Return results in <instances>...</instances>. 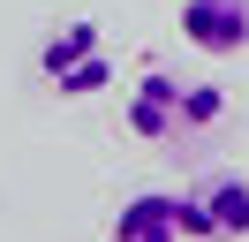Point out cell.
Returning <instances> with one entry per match:
<instances>
[{
    "label": "cell",
    "mask_w": 249,
    "mask_h": 242,
    "mask_svg": "<svg viewBox=\"0 0 249 242\" xmlns=\"http://www.w3.org/2000/svg\"><path fill=\"white\" fill-rule=\"evenodd\" d=\"M106 242H189V235H181V204H174V189H136L121 212H113Z\"/></svg>",
    "instance_id": "obj_5"
},
{
    "label": "cell",
    "mask_w": 249,
    "mask_h": 242,
    "mask_svg": "<svg viewBox=\"0 0 249 242\" xmlns=\"http://www.w3.org/2000/svg\"><path fill=\"white\" fill-rule=\"evenodd\" d=\"M227 121V91L219 83H181L166 68H143L128 91V136L143 144H196Z\"/></svg>",
    "instance_id": "obj_1"
},
{
    "label": "cell",
    "mask_w": 249,
    "mask_h": 242,
    "mask_svg": "<svg viewBox=\"0 0 249 242\" xmlns=\"http://www.w3.org/2000/svg\"><path fill=\"white\" fill-rule=\"evenodd\" d=\"M181 204V235L189 242H249V182L234 166H212L189 189H174Z\"/></svg>",
    "instance_id": "obj_3"
},
{
    "label": "cell",
    "mask_w": 249,
    "mask_h": 242,
    "mask_svg": "<svg viewBox=\"0 0 249 242\" xmlns=\"http://www.w3.org/2000/svg\"><path fill=\"white\" fill-rule=\"evenodd\" d=\"M181 38L212 60L249 53V0H181Z\"/></svg>",
    "instance_id": "obj_4"
},
{
    "label": "cell",
    "mask_w": 249,
    "mask_h": 242,
    "mask_svg": "<svg viewBox=\"0 0 249 242\" xmlns=\"http://www.w3.org/2000/svg\"><path fill=\"white\" fill-rule=\"evenodd\" d=\"M38 76H46V91H61V99H98V91L113 83V53H106V30L91 23V15H76V23H61L46 45H38Z\"/></svg>",
    "instance_id": "obj_2"
}]
</instances>
